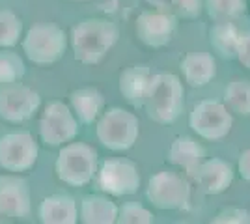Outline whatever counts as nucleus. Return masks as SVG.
I'll return each instance as SVG.
<instances>
[{"instance_id":"19","label":"nucleus","mask_w":250,"mask_h":224,"mask_svg":"<svg viewBox=\"0 0 250 224\" xmlns=\"http://www.w3.org/2000/svg\"><path fill=\"white\" fill-rule=\"evenodd\" d=\"M69 103L73 108L75 118L81 123H94V120L104 107V97L97 88H81L75 90L73 94L69 96Z\"/></svg>"},{"instance_id":"17","label":"nucleus","mask_w":250,"mask_h":224,"mask_svg":"<svg viewBox=\"0 0 250 224\" xmlns=\"http://www.w3.org/2000/svg\"><path fill=\"white\" fill-rule=\"evenodd\" d=\"M183 77L192 88H202L217 77V62L209 53H190L181 60Z\"/></svg>"},{"instance_id":"20","label":"nucleus","mask_w":250,"mask_h":224,"mask_svg":"<svg viewBox=\"0 0 250 224\" xmlns=\"http://www.w3.org/2000/svg\"><path fill=\"white\" fill-rule=\"evenodd\" d=\"M118 217V207L106 196L90 194L81 200L79 219L84 224H112Z\"/></svg>"},{"instance_id":"2","label":"nucleus","mask_w":250,"mask_h":224,"mask_svg":"<svg viewBox=\"0 0 250 224\" xmlns=\"http://www.w3.org/2000/svg\"><path fill=\"white\" fill-rule=\"evenodd\" d=\"M142 107L157 123H174L185 107V92L179 77L172 73L151 75V82Z\"/></svg>"},{"instance_id":"9","label":"nucleus","mask_w":250,"mask_h":224,"mask_svg":"<svg viewBox=\"0 0 250 224\" xmlns=\"http://www.w3.org/2000/svg\"><path fill=\"white\" fill-rule=\"evenodd\" d=\"M146 196L159 209H181L188 204L190 187L176 172H157L147 182Z\"/></svg>"},{"instance_id":"27","label":"nucleus","mask_w":250,"mask_h":224,"mask_svg":"<svg viewBox=\"0 0 250 224\" xmlns=\"http://www.w3.org/2000/svg\"><path fill=\"white\" fill-rule=\"evenodd\" d=\"M204 10V0H172L170 11L176 17L183 19H196Z\"/></svg>"},{"instance_id":"15","label":"nucleus","mask_w":250,"mask_h":224,"mask_svg":"<svg viewBox=\"0 0 250 224\" xmlns=\"http://www.w3.org/2000/svg\"><path fill=\"white\" fill-rule=\"evenodd\" d=\"M149 82H151V69L146 64L129 65L120 75V92L133 107L140 108L144 105Z\"/></svg>"},{"instance_id":"24","label":"nucleus","mask_w":250,"mask_h":224,"mask_svg":"<svg viewBox=\"0 0 250 224\" xmlns=\"http://www.w3.org/2000/svg\"><path fill=\"white\" fill-rule=\"evenodd\" d=\"M24 62L17 53L13 51H2L0 53V84L17 82L24 77Z\"/></svg>"},{"instance_id":"14","label":"nucleus","mask_w":250,"mask_h":224,"mask_svg":"<svg viewBox=\"0 0 250 224\" xmlns=\"http://www.w3.org/2000/svg\"><path fill=\"white\" fill-rule=\"evenodd\" d=\"M194 180L198 182L202 191L208 194H220L228 189L233 182V168L228 161L213 157V159H204L196 172L192 174Z\"/></svg>"},{"instance_id":"12","label":"nucleus","mask_w":250,"mask_h":224,"mask_svg":"<svg viewBox=\"0 0 250 224\" xmlns=\"http://www.w3.org/2000/svg\"><path fill=\"white\" fill-rule=\"evenodd\" d=\"M135 28L138 40L144 45L151 49H161L170 43L172 36L176 32L177 17L172 11L147 10L138 15Z\"/></svg>"},{"instance_id":"26","label":"nucleus","mask_w":250,"mask_h":224,"mask_svg":"<svg viewBox=\"0 0 250 224\" xmlns=\"http://www.w3.org/2000/svg\"><path fill=\"white\" fill-rule=\"evenodd\" d=\"M153 221V213L138 202H127L122 207H118L116 223L120 224H151Z\"/></svg>"},{"instance_id":"32","label":"nucleus","mask_w":250,"mask_h":224,"mask_svg":"<svg viewBox=\"0 0 250 224\" xmlns=\"http://www.w3.org/2000/svg\"><path fill=\"white\" fill-rule=\"evenodd\" d=\"M71 2H83V0H71Z\"/></svg>"},{"instance_id":"4","label":"nucleus","mask_w":250,"mask_h":224,"mask_svg":"<svg viewBox=\"0 0 250 224\" xmlns=\"http://www.w3.org/2000/svg\"><path fill=\"white\" fill-rule=\"evenodd\" d=\"M67 36L54 22H38L26 32L22 40V51L28 60L38 65L58 62L65 53Z\"/></svg>"},{"instance_id":"16","label":"nucleus","mask_w":250,"mask_h":224,"mask_svg":"<svg viewBox=\"0 0 250 224\" xmlns=\"http://www.w3.org/2000/svg\"><path fill=\"white\" fill-rule=\"evenodd\" d=\"M40 221L43 224H75L79 221L75 198L65 192L47 196L40 205Z\"/></svg>"},{"instance_id":"6","label":"nucleus","mask_w":250,"mask_h":224,"mask_svg":"<svg viewBox=\"0 0 250 224\" xmlns=\"http://www.w3.org/2000/svg\"><path fill=\"white\" fill-rule=\"evenodd\" d=\"M190 129L206 140H220L228 137L233 125V118L228 108L215 99H204L192 108L188 116Z\"/></svg>"},{"instance_id":"21","label":"nucleus","mask_w":250,"mask_h":224,"mask_svg":"<svg viewBox=\"0 0 250 224\" xmlns=\"http://www.w3.org/2000/svg\"><path fill=\"white\" fill-rule=\"evenodd\" d=\"M241 32L231 21H217L209 30V43L213 51L222 58H235L239 49Z\"/></svg>"},{"instance_id":"18","label":"nucleus","mask_w":250,"mask_h":224,"mask_svg":"<svg viewBox=\"0 0 250 224\" xmlns=\"http://www.w3.org/2000/svg\"><path fill=\"white\" fill-rule=\"evenodd\" d=\"M206 157V149L202 144H198L194 139L190 137H177L168 151V159L170 163H174L176 166L183 168L185 172H188L190 176L196 172L202 161Z\"/></svg>"},{"instance_id":"31","label":"nucleus","mask_w":250,"mask_h":224,"mask_svg":"<svg viewBox=\"0 0 250 224\" xmlns=\"http://www.w3.org/2000/svg\"><path fill=\"white\" fill-rule=\"evenodd\" d=\"M149 6H153L157 10H165L170 11V6H172V0H146Z\"/></svg>"},{"instance_id":"8","label":"nucleus","mask_w":250,"mask_h":224,"mask_svg":"<svg viewBox=\"0 0 250 224\" xmlns=\"http://www.w3.org/2000/svg\"><path fill=\"white\" fill-rule=\"evenodd\" d=\"M97 187L112 196L135 194L140 187V172L133 161L108 159L95 172Z\"/></svg>"},{"instance_id":"10","label":"nucleus","mask_w":250,"mask_h":224,"mask_svg":"<svg viewBox=\"0 0 250 224\" xmlns=\"http://www.w3.org/2000/svg\"><path fill=\"white\" fill-rule=\"evenodd\" d=\"M42 105V97L32 88L19 82H10L0 88V120L21 123L32 118Z\"/></svg>"},{"instance_id":"3","label":"nucleus","mask_w":250,"mask_h":224,"mask_svg":"<svg viewBox=\"0 0 250 224\" xmlns=\"http://www.w3.org/2000/svg\"><path fill=\"white\" fill-rule=\"evenodd\" d=\"M97 172V151L84 142L65 144L56 159L58 180L71 187H84L95 178Z\"/></svg>"},{"instance_id":"11","label":"nucleus","mask_w":250,"mask_h":224,"mask_svg":"<svg viewBox=\"0 0 250 224\" xmlns=\"http://www.w3.org/2000/svg\"><path fill=\"white\" fill-rule=\"evenodd\" d=\"M38 142L30 133H8L0 139V166L10 172H26L38 161Z\"/></svg>"},{"instance_id":"1","label":"nucleus","mask_w":250,"mask_h":224,"mask_svg":"<svg viewBox=\"0 0 250 224\" xmlns=\"http://www.w3.org/2000/svg\"><path fill=\"white\" fill-rule=\"evenodd\" d=\"M120 38L116 22L108 19H84L71 32V47L75 58L86 65L99 64Z\"/></svg>"},{"instance_id":"22","label":"nucleus","mask_w":250,"mask_h":224,"mask_svg":"<svg viewBox=\"0 0 250 224\" xmlns=\"http://www.w3.org/2000/svg\"><path fill=\"white\" fill-rule=\"evenodd\" d=\"M224 101L233 112L250 116V81L235 79L224 88Z\"/></svg>"},{"instance_id":"7","label":"nucleus","mask_w":250,"mask_h":224,"mask_svg":"<svg viewBox=\"0 0 250 224\" xmlns=\"http://www.w3.org/2000/svg\"><path fill=\"white\" fill-rule=\"evenodd\" d=\"M79 135V120L62 101L49 103L40 120V137L47 146H62Z\"/></svg>"},{"instance_id":"29","label":"nucleus","mask_w":250,"mask_h":224,"mask_svg":"<svg viewBox=\"0 0 250 224\" xmlns=\"http://www.w3.org/2000/svg\"><path fill=\"white\" fill-rule=\"evenodd\" d=\"M235 58H237L247 69H250V30L245 34H241L239 49H237V56H235Z\"/></svg>"},{"instance_id":"30","label":"nucleus","mask_w":250,"mask_h":224,"mask_svg":"<svg viewBox=\"0 0 250 224\" xmlns=\"http://www.w3.org/2000/svg\"><path fill=\"white\" fill-rule=\"evenodd\" d=\"M237 168L243 180L250 182V149H245L239 155V163H237Z\"/></svg>"},{"instance_id":"23","label":"nucleus","mask_w":250,"mask_h":224,"mask_svg":"<svg viewBox=\"0 0 250 224\" xmlns=\"http://www.w3.org/2000/svg\"><path fill=\"white\" fill-rule=\"evenodd\" d=\"M204 8L213 21H233L247 10V0H204Z\"/></svg>"},{"instance_id":"25","label":"nucleus","mask_w":250,"mask_h":224,"mask_svg":"<svg viewBox=\"0 0 250 224\" xmlns=\"http://www.w3.org/2000/svg\"><path fill=\"white\" fill-rule=\"evenodd\" d=\"M22 32L21 19L10 10L0 11V49L13 47Z\"/></svg>"},{"instance_id":"5","label":"nucleus","mask_w":250,"mask_h":224,"mask_svg":"<svg viewBox=\"0 0 250 224\" xmlns=\"http://www.w3.org/2000/svg\"><path fill=\"white\" fill-rule=\"evenodd\" d=\"M140 131V122L138 118L125 110V108L114 107L103 112V116L97 122V139L104 148L112 151H125L133 148Z\"/></svg>"},{"instance_id":"28","label":"nucleus","mask_w":250,"mask_h":224,"mask_svg":"<svg viewBox=\"0 0 250 224\" xmlns=\"http://www.w3.org/2000/svg\"><path fill=\"white\" fill-rule=\"evenodd\" d=\"M215 224H226V223H237V224H250V211L247 209H241V207H228L224 211H220L215 219Z\"/></svg>"},{"instance_id":"13","label":"nucleus","mask_w":250,"mask_h":224,"mask_svg":"<svg viewBox=\"0 0 250 224\" xmlns=\"http://www.w3.org/2000/svg\"><path fill=\"white\" fill-rule=\"evenodd\" d=\"M30 211L28 182L19 176H0V217L24 219Z\"/></svg>"}]
</instances>
